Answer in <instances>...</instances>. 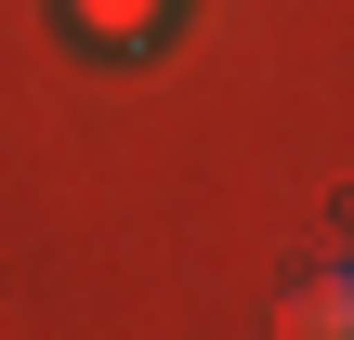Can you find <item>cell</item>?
<instances>
[{"label":"cell","instance_id":"1","mask_svg":"<svg viewBox=\"0 0 354 340\" xmlns=\"http://www.w3.org/2000/svg\"><path fill=\"white\" fill-rule=\"evenodd\" d=\"M289 328L302 340H354V275H315V288L289 301Z\"/></svg>","mask_w":354,"mask_h":340},{"label":"cell","instance_id":"2","mask_svg":"<svg viewBox=\"0 0 354 340\" xmlns=\"http://www.w3.org/2000/svg\"><path fill=\"white\" fill-rule=\"evenodd\" d=\"M158 13H171V0H79V26H92V39H145Z\"/></svg>","mask_w":354,"mask_h":340}]
</instances>
